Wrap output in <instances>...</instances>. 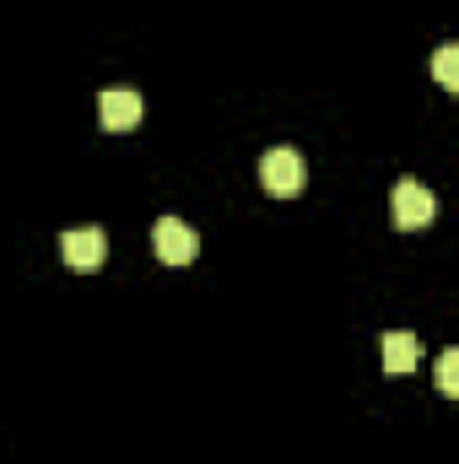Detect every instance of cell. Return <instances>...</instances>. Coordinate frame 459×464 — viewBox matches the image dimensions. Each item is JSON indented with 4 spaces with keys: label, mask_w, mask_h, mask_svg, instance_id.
I'll return each mask as SVG.
<instances>
[{
    "label": "cell",
    "mask_w": 459,
    "mask_h": 464,
    "mask_svg": "<svg viewBox=\"0 0 459 464\" xmlns=\"http://www.w3.org/2000/svg\"><path fill=\"white\" fill-rule=\"evenodd\" d=\"M303 179H308V168H303V157H298L292 146H270V151L259 157V184H265L276 200L303 195Z\"/></svg>",
    "instance_id": "6da1fadb"
},
{
    "label": "cell",
    "mask_w": 459,
    "mask_h": 464,
    "mask_svg": "<svg viewBox=\"0 0 459 464\" xmlns=\"http://www.w3.org/2000/svg\"><path fill=\"white\" fill-rule=\"evenodd\" d=\"M433 217H438V195L416 179H400L395 184V222L400 227H427Z\"/></svg>",
    "instance_id": "7a4b0ae2"
},
{
    "label": "cell",
    "mask_w": 459,
    "mask_h": 464,
    "mask_svg": "<svg viewBox=\"0 0 459 464\" xmlns=\"http://www.w3.org/2000/svg\"><path fill=\"white\" fill-rule=\"evenodd\" d=\"M151 243H157V254H162L168 265H190V259L200 254V237H195V227H190V222H179V217H157Z\"/></svg>",
    "instance_id": "3957f363"
},
{
    "label": "cell",
    "mask_w": 459,
    "mask_h": 464,
    "mask_svg": "<svg viewBox=\"0 0 459 464\" xmlns=\"http://www.w3.org/2000/svg\"><path fill=\"white\" fill-rule=\"evenodd\" d=\"M60 248H65V265H76V270H98L103 265V254H109V237H103V227H71L65 237H60Z\"/></svg>",
    "instance_id": "277c9868"
},
{
    "label": "cell",
    "mask_w": 459,
    "mask_h": 464,
    "mask_svg": "<svg viewBox=\"0 0 459 464\" xmlns=\"http://www.w3.org/2000/svg\"><path fill=\"white\" fill-rule=\"evenodd\" d=\"M141 114H146V103H141L135 87H109V92L98 98V119H103V130H130V124H141Z\"/></svg>",
    "instance_id": "5b68a950"
},
{
    "label": "cell",
    "mask_w": 459,
    "mask_h": 464,
    "mask_svg": "<svg viewBox=\"0 0 459 464\" xmlns=\"http://www.w3.org/2000/svg\"><path fill=\"white\" fill-rule=\"evenodd\" d=\"M422 362V341L411 330H389L384 335V372H411Z\"/></svg>",
    "instance_id": "8992f818"
},
{
    "label": "cell",
    "mask_w": 459,
    "mask_h": 464,
    "mask_svg": "<svg viewBox=\"0 0 459 464\" xmlns=\"http://www.w3.org/2000/svg\"><path fill=\"white\" fill-rule=\"evenodd\" d=\"M433 82H444L449 92H459V44L433 49Z\"/></svg>",
    "instance_id": "52a82bcc"
},
{
    "label": "cell",
    "mask_w": 459,
    "mask_h": 464,
    "mask_svg": "<svg viewBox=\"0 0 459 464\" xmlns=\"http://www.w3.org/2000/svg\"><path fill=\"white\" fill-rule=\"evenodd\" d=\"M438 389H444L449 400H459V346H449L438 356Z\"/></svg>",
    "instance_id": "ba28073f"
}]
</instances>
